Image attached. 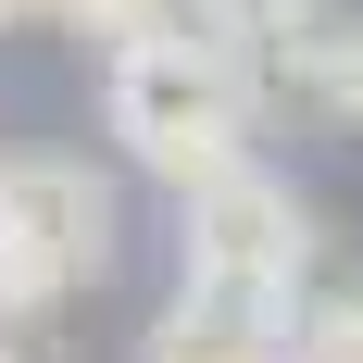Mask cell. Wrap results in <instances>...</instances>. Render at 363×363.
<instances>
[{"mask_svg":"<svg viewBox=\"0 0 363 363\" xmlns=\"http://www.w3.org/2000/svg\"><path fill=\"white\" fill-rule=\"evenodd\" d=\"M101 113H113V138H125V163L188 201L201 176L251 163L263 75L238 63V50H213V38L176 26V38H150V50H125V63H101Z\"/></svg>","mask_w":363,"mask_h":363,"instance_id":"obj_1","label":"cell"},{"mask_svg":"<svg viewBox=\"0 0 363 363\" xmlns=\"http://www.w3.org/2000/svg\"><path fill=\"white\" fill-rule=\"evenodd\" d=\"M176 251H188V289L301 301V276H313V201L276 163H225V176H201L176 201Z\"/></svg>","mask_w":363,"mask_h":363,"instance_id":"obj_2","label":"cell"},{"mask_svg":"<svg viewBox=\"0 0 363 363\" xmlns=\"http://www.w3.org/2000/svg\"><path fill=\"white\" fill-rule=\"evenodd\" d=\"M0 251L38 263L50 289L113 276V188L63 150H0Z\"/></svg>","mask_w":363,"mask_h":363,"instance_id":"obj_3","label":"cell"},{"mask_svg":"<svg viewBox=\"0 0 363 363\" xmlns=\"http://www.w3.org/2000/svg\"><path fill=\"white\" fill-rule=\"evenodd\" d=\"M289 313L301 301H263V289H176L138 363H289Z\"/></svg>","mask_w":363,"mask_h":363,"instance_id":"obj_4","label":"cell"},{"mask_svg":"<svg viewBox=\"0 0 363 363\" xmlns=\"http://www.w3.org/2000/svg\"><path fill=\"white\" fill-rule=\"evenodd\" d=\"M50 26H63L75 50H101V63H125V50H150V38H176L188 13H176V0H50Z\"/></svg>","mask_w":363,"mask_h":363,"instance_id":"obj_5","label":"cell"},{"mask_svg":"<svg viewBox=\"0 0 363 363\" xmlns=\"http://www.w3.org/2000/svg\"><path fill=\"white\" fill-rule=\"evenodd\" d=\"M176 13H188V38H213V50H238V63H263V50H276L289 26H313L326 0H176Z\"/></svg>","mask_w":363,"mask_h":363,"instance_id":"obj_6","label":"cell"},{"mask_svg":"<svg viewBox=\"0 0 363 363\" xmlns=\"http://www.w3.org/2000/svg\"><path fill=\"white\" fill-rule=\"evenodd\" d=\"M289 363H363V276L351 289H313L289 313Z\"/></svg>","mask_w":363,"mask_h":363,"instance_id":"obj_7","label":"cell"},{"mask_svg":"<svg viewBox=\"0 0 363 363\" xmlns=\"http://www.w3.org/2000/svg\"><path fill=\"white\" fill-rule=\"evenodd\" d=\"M326 113H338V125H363V13L338 26V63H326Z\"/></svg>","mask_w":363,"mask_h":363,"instance_id":"obj_8","label":"cell"},{"mask_svg":"<svg viewBox=\"0 0 363 363\" xmlns=\"http://www.w3.org/2000/svg\"><path fill=\"white\" fill-rule=\"evenodd\" d=\"M0 363H50V338H38V326H0Z\"/></svg>","mask_w":363,"mask_h":363,"instance_id":"obj_9","label":"cell"},{"mask_svg":"<svg viewBox=\"0 0 363 363\" xmlns=\"http://www.w3.org/2000/svg\"><path fill=\"white\" fill-rule=\"evenodd\" d=\"M0 26H50V0H0Z\"/></svg>","mask_w":363,"mask_h":363,"instance_id":"obj_10","label":"cell"}]
</instances>
